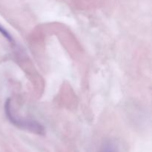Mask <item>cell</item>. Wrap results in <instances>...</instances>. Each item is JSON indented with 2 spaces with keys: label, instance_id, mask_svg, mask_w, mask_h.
Segmentation results:
<instances>
[{
  "label": "cell",
  "instance_id": "obj_2",
  "mask_svg": "<svg viewBox=\"0 0 152 152\" xmlns=\"http://www.w3.org/2000/svg\"><path fill=\"white\" fill-rule=\"evenodd\" d=\"M99 152H119V148L115 142L106 141L102 145Z\"/></svg>",
  "mask_w": 152,
  "mask_h": 152
},
{
  "label": "cell",
  "instance_id": "obj_1",
  "mask_svg": "<svg viewBox=\"0 0 152 152\" xmlns=\"http://www.w3.org/2000/svg\"><path fill=\"white\" fill-rule=\"evenodd\" d=\"M4 110H5L6 116L9 121L16 127L20 128L24 130L29 131L37 134L43 135L45 134L44 127L38 122L35 120L19 118L13 115L11 109V99H7V100L6 101L5 105H4Z\"/></svg>",
  "mask_w": 152,
  "mask_h": 152
},
{
  "label": "cell",
  "instance_id": "obj_3",
  "mask_svg": "<svg viewBox=\"0 0 152 152\" xmlns=\"http://www.w3.org/2000/svg\"><path fill=\"white\" fill-rule=\"evenodd\" d=\"M0 33H1V34H2V35L4 36V37H5V38L7 39L8 40V41L10 42V43H13V37H11V35H10V34H9L8 31H7V30H6L5 28H4V27H3L1 25H0Z\"/></svg>",
  "mask_w": 152,
  "mask_h": 152
}]
</instances>
